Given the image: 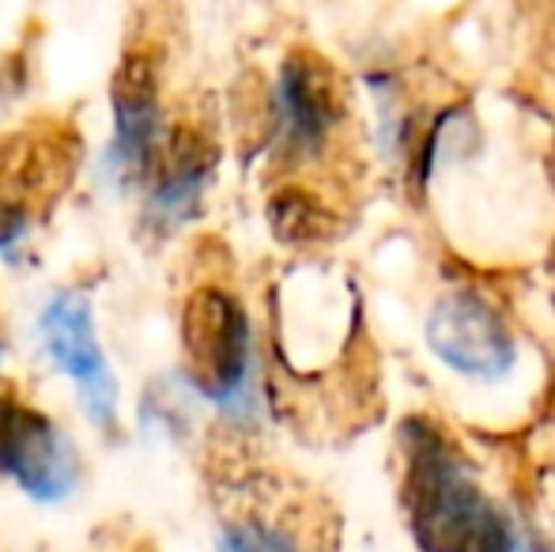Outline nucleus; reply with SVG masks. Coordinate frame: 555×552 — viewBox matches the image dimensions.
I'll list each match as a JSON object with an SVG mask.
<instances>
[{
    "label": "nucleus",
    "mask_w": 555,
    "mask_h": 552,
    "mask_svg": "<svg viewBox=\"0 0 555 552\" xmlns=\"http://www.w3.org/2000/svg\"><path fill=\"white\" fill-rule=\"evenodd\" d=\"M80 137L68 121L38 118L0 137V246L23 239L68 190Z\"/></svg>",
    "instance_id": "f03ea898"
},
{
    "label": "nucleus",
    "mask_w": 555,
    "mask_h": 552,
    "mask_svg": "<svg viewBox=\"0 0 555 552\" xmlns=\"http://www.w3.org/2000/svg\"><path fill=\"white\" fill-rule=\"evenodd\" d=\"M427 341L442 363L473 378H495L514 363V341L503 318L473 292L439 299L427 318Z\"/></svg>",
    "instance_id": "423d86ee"
},
{
    "label": "nucleus",
    "mask_w": 555,
    "mask_h": 552,
    "mask_svg": "<svg viewBox=\"0 0 555 552\" xmlns=\"http://www.w3.org/2000/svg\"><path fill=\"white\" fill-rule=\"evenodd\" d=\"M272 231L287 243H307V239L322 235V220H318V205L299 190H284L272 201Z\"/></svg>",
    "instance_id": "9d476101"
},
{
    "label": "nucleus",
    "mask_w": 555,
    "mask_h": 552,
    "mask_svg": "<svg viewBox=\"0 0 555 552\" xmlns=\"http://www.w3.org/2000/svg\"><path fill=\"white\" fill-rule=\"evenodd\" d=\"M220 552H299L287 538H280L276 530L257 523H234L223 530Z\"/></svg>",
    "instance_id": "9b49d317"
},
{
    "label": "nucleus",
    "mask_w": 555,
    "mask_h": 552,
    "mask_svg": "<svg viewBox=\"0 0 555 552\" xmlns=\"http://www.w3.org/2000/svg\"><path fill=\"white\" fill-rule=\"evenodd\" d=\"M212 167L216 152L201 129L175 126L167 137H159V147H155L152 163H147V170H155L152 220L167 223V228L190 220L208 178H212Z\"/></svg>",
    "instance_id": "1a4fd4ad"
},
{
    "label": "nucleus",
    "mask_w": 555,
    "mask_h": 552,
    "mask_svg": "<svg viewBox=\"0 0 555 552\" xmlns=\"http://www.w3.org/2000/svg\"><path fill=\"white\" fill-rule=\"evenodd\" d=\"M0 348H4V333H0Z\"/></svg>",
    "instance_id": "f8f14e48"
},
{
    "label": "nucleus",
    "mask_w": 555,
    "mask_h": 552,
    "mask_svg": "<svg viewBox=\"0 0 555 552\" xmlns=\"http://www.w3.org/2000/svg\"><path fill=\"white\" fill-rule=\"evenodd\" d=\"M0 477L35 500H65L80 480L73 439L8 383H0Z\"/></svg>",
    "instance_id": "20e7f679"
},
{
    "label": "nucleus",
    "mask_w": 555,
    "mask_h": 552,
    "mask_svg": "<svg viewBox=\"0 0 555 552\" xmlns=\"http://www.w3.org/2000/svg\"><path fill=\"white\" fill-rule=\"evenodd\" d=\"M182 352L212 401H234L249 378V322L231 292L201 284L182 307Z\"/></svg>",
    "instance_id": "7ed1b4c3"
},
{
    "label": "nucleus",
    "mask_w": 555,
    "mask_h": 552,
    "mask_svg": "<svg viewBox=\"0 0 555 552\" xmlns=\"http://www.w3.org/2000/svg\"><path fill=\"white\" fill-rule=\"evenodd\" d=\"M114 163L121 175H140L159 147V68L152 53L132 50L114 73Z\"/></svg>",
    "instance_id": "0eeeda50"
},
{
    "label": "nucleus",
    "mask_w": 555,
    "mask_h": 552,
    "mask_svg": "<svg viewBox=\"0 0 555 552\" xmlns=\"http://www.w3.org/2000/svg\"><path fill=\"white\" fill-rule=\"evenodd\" d=\"M340 114L336 80L325 61L314 53H295L287 57L276 84V126L284 133V144L295 152H307L325 140Z\"/></svg>",
    "instance_id": "6e6552de"
},
{
    "label": "nucleus",
    "mask_w": 555,
    "mask_h": 552,
    "mask_svg": "<svg viewBox=\"0 0 555 552\" xmlns=\"http://www.w3.org/2000/svg\"><path fill=\"white\" fill-rule=\"evenodd\" d=\"M38 325H42V341L50 360L73 378L83 413L95 420L99 427H114L117 383H114L111 360H106L103 345H99L88 295L57 292L50 299V307L42 310V322Z\"/></svg>",
    "instance_id": "39448f33"
},
{
    "label": "nucleus",
    "mask_w": 555,
    "mask_h": 552,
    "mask_svg": "<svg viewBox=\"0 0 555 552\" xmlns=\"http://www.w3.org/2000/svg\"><path fill=\"white\" fill-rule=\"evenodd\" d=\"M404 439V508L424 552H526L514 523L483 496L465 458L435 424L409 420Z\"/></svg>",
    "instance_id": "f257e3e1"
}]
</instances>
